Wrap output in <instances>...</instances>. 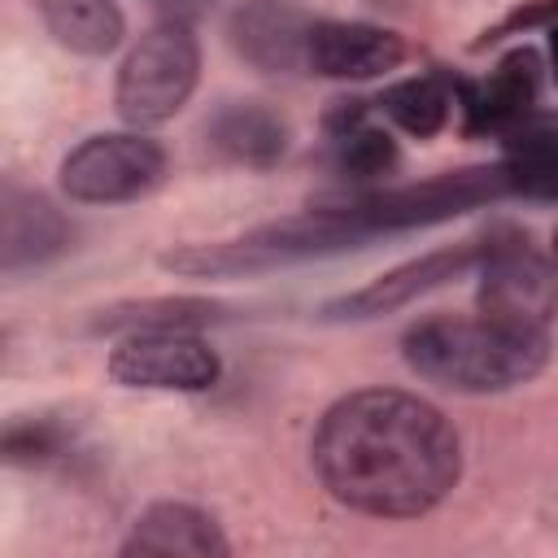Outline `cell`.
I'll return each mask as SVG.
<instances>
[{
  "label": "cell",
  "instance_id": "1",
  "mask_svg": "<svg viewBox=\"0 0 558 558\" xmlns=\"http://www.w3.org/2000/svg\"><path fill=\"white\" fill-rule=\"evenodd\" d=\"M318 484L371 519H418L462 475V440L445 410L405 388H357L331 401L314 427Z\"/></svg>",
  "mask_w": 558,
  "mask_h": 558
},
{
  "label": "cell",
  "instance_id": "2",
  "mask_svg": "<svg viewBox=\"0 0 558 558\" xmlns=\"http://www.w3.org/2000/svg\"><path fill=\"white\" fill-rule=\"evenodd\" d=\"M405 366L449 392H506L536 379L549 362V327L514 323L501 314H432L401 336Z\"/></svg>",
  "mask_w": 558,
  "mask_h": 558
},
{
  "label": "cell",
  "instance_id": "3",
  "mask_svg": "<svg viewBox=\"0 0 558 558\" xmlns=\"http://www.w3.org/2000/svg\"><path fill=\"white\" fill-rule=\"evenodd\" d=\"M366 240L371 235L357 231L353 222H344L340 214H331L323 205H310L305 214L262 222V227H253L244 235H231V240L166 248L157 262L174 275H187V279H235V275H262V270L296 266V262L336 257V253H349Z\"/></svg>",
  "mask_w": 558,
  "mask_h": 558
},
{
  "label": "cell",
  "instance_id": "4",
  "mask_svg": "<svg viewBox=\"0 0 558 558\" xmlns=\"http://www.w3.org/2000/svg\"><path fill=\"white\" fill-rule=\"evenodd\" d=\"M510 196V179L501 161L493 166H462V170H440L432 179L414 183H392V187H357V192H336L314 205L340 214L366 235H392V231H414V227H436L458 214L484 209L493 201Z\"/></svg>",
  "mask_w": 558,
  "mask_h": 558
},
{
  "label": "cell",
  "instance_id": "5",
  "mask_svg": "<svg viewBox=\"0 0 558 558\" xmlns=\"http://www.w3.org/2000/svg\"><path fill=\"white\" fill-rule=\"evenodd\" d=\"M201 83V39L183 22H161L140 35V44L122 57L113 105L122 122L135 131L170 122Z\"/></svg>",
  "mask_w": 558,
  "mask_h": 558
},
{
  "label": "cell",
  "instance_id": "6",
  "mask_svg": "<svg viewBox=\"0 0 558 558\" xmlns=\"http://www.w3.org/2000/svg\"><path fill=\"white\" fill-rule=\"evenodd\" d=\"M166 179V148L144 131H100L61 161V192L78 205H126Z\"/></svg>",
  "mask_w": 558,
  "mask_h": 558
},
{
  "label": "cell",
  "instance_id": "7",
  "mask_svg": "<svg viewBox=\"0 0 558 558\" xmlns=\"http://www.w3.org/2000/svg\"><path fill=\"white\" fill-rule=\"evenodd\" d=\"M480 310L549 327L558 314V262H549L527 231L497 227L480 240Z\"/></svg>",
  "mask_w": 558,
  "mask_h": 558
},
{
  "label": "cell",
  "instance_id": "8",
  "mask_svg": "<svg viewBox=\"0 0 558 558\" xmlns=\"http://www.w3.org/2000/svg\"><path fill=\"white\" fill-rule=\"evenodd\" d=\"M222 375V357L196 331H135L109 353V379L148 392H205Z\"/></svg>",
  "mask_w": 558,
  "mask_h": 558
},
{
  "label": "cell",
  "instance_id": "9",
  "mask_svg": "<svg viewBox=\"0 0 558 558\" xmlns=\"http://www.w3.org/2000/svg\"><path fill=\"white\" fill-rule=\"evenodd\" d=\"M480 262V240H466V244H449V248H432L423 257H410L392 270H384L379 279H371L366 288L357 292H344L336 301L323 305V318L331 323H366V318H384L392 310H405L414 305L418 296L471 275Z\"/></svg>",
  "mask_w": 558,
  "mask_h": 558
},
{
  "label": "cell",
  "instance_id": "10",
  "mask_svg": "<svg viewBox=\"0 0 558 558\" xmlns=\"http://www.w3.org/2000/svg\"><path fill=\"white\" fill-rule=\"evenodd\" d=\"M462 131L466 135H506L541 100V52L532 44L510 48L484 78H453Z\"/></svg>",
  "mask_w": 558,
  "mask_h": 558
},
{
  "label": "cell",
  "instance_id": "11",
  "mask_svg": "<svg viewBox=\"0 0 558 558\" xmlns=\"http://www.w3.org/2000/svg\"><path fill=\"white\" fill-rule=\"evenodd\" d=\"M314 22L296 0H240L227 13V44L262 74H301Z\"/></svg>",
  "mask_w": 558,
  "mask_h": 558
},
{
  "label": "cell",
  "instance_id": "12",
  "mask_svg": "<svg viewBox=\"0 0 558 558\" xmlns=\"http://www.w3.org/2000/svg\"><path fill=\"white\" fill-rule=\"evenodd\" d=\"M405 39L375 22H344V17H318L310 31L305 65L323 78H379L405 61Z\"/></svg>",
  "mask_w": 558,
  "mask_h": 558
},
{
  "label": "cell",
  "instance_id": "13",
  "mask_svg": "<svg viewBox=\"0 0 558 558\" xmlns=\"http://www.w3.org/2000/svg\"><path fill=\"white\" fill-rule=\"evenodd\" d=\"M70 248V222L65 214L35 187H22L17 179H4L0 192V270L13 279L22 270L48 266Z\"/></svg>",
  "mask_w": 558,
  "mask_h": 558
},
{
  "label": "cell",
  "instance_id": "14",
  "mask_svg": "<svg viewBox=\"0 0 558 558\" xmlns=\"http://www.w3.org/2000/svg\"><path fill=\"white\" fill-rule=\"evenodd\" d=\"M126 558L135 554H192V558H227L231 541L222 536L218 519L192 501H153L135 514L126 541L118 545Z\"/></svg>",
  "mask_w": 558,
  "mask_h": 558
},
{
  "label": "cell",
  "instance_id": "15",
  "mask_svg": "<svg viewBox=\"0 0 558 558\" xmlns=\"http://www.w3.org/2000/svg\"><path fill=\"white\" fill-rule=\"evenodd\" d=\"M209 148L244 170H270L288 153V122L257 100H227L205 122Z\"/></svg>",
  "mask_w": 558,
  "mask_h": 558
},
{
  "label": "cell",
  "instance_id": "16",
  "mask_svg": "<svg viewBox=\"0 0 558 558\" xmlns=\"http://www.w3.org/2000/svg\"><path fill=\"white\" fill-rule=\"evenodd\" d=\"M501 170L510 196L558 201V113L536 109L501 135Z\"/></svg>",
  "mask_w": 558,
  "mask_h": 558
},
{
  "label": "cell",
  "instance_id": "17",
  "mask_svg": "<svg viewBox=\"0 0 558 558\" xmlns=\"http://www.w3.org/2000/svg\"><path fill=\"white\" fill-rule=\"evenodd\" d=\"M227 318L222 301L209 296H140V301H113L105 310H96L92 331H201Z\"/></svg>",
  "mask_w": 558,
  "mask_h": 558
},
{
  "label": "cell",
  "instance_id": "18",
  "mask_svg": "<svg viewBox=\"0 0 558 558\" xmlns=\"http://www.w3.org/2000/svg\"><path fill=\"white\" fill-rule=\"evenodd\" d=\"M35 9L48 35L78 57H109L126 35L118 0H35Z\"/></svg>",
  "mask_w": 558,
  "mask_h": 558
},
{
  "label": "cell",
  "instance_id": "19",
  "mask_svg": "<svg viewBox=\"0 0 558 558\" xmlns=\"http://www.w3.org/2000/svg\"><path fill=\"white\" fill-rule=\"evenodd\" d=\"M375 109L388 122H397L405 135L432 140L449 126V118L458 109V92H453V78H445V74H414V78L388 83L379 92Z\"/></svg>",
  "mask_w": 558,
  "mask_h": 558
},
{
  "label": "cell",
  "instance_id": "20",
  "mask_svg": "<svg viewBox=\"0 0 558 558\" xmlns=\"http://www.w3.org/2000/svg\"><path fill=\"white\" fill-rule=\"evenodd\" d=\"M331 140V166L336 174L353 179V183H375L384 174L397 170L401 153H397V140L384 131V126H371V118L353 131H340V135H327Z\"/></svg>",
  "mask_w": 558,
  "mask_h": 558
},
{
  "label": "cell",
  "instance_id": "21",
  "mask_svg": "<svg viewBox=\"0 0 558 558\" xmlns=\"http://www.w3.org/2000/svg\"><path fill=\"white\" fill-rule=\"evenodd\" d=\"M61 449H65V432L52 418H13L0 440V453L9 466H44Z\"/></svg>",
  "mask_w": 558,
  "mask_h": 558
},
{
  "label": "cell",
  "instance_id": "22",
  "mask_svg": "<svg viewBox=\"0 0 558 558\" xmlns=\"http://www.w3.org/2000/svg\"><path fill=\"white\" fill-rule=\"evenodd\" d=\"M554 22H558V0H527V4L510 9L501 22H493L471 48L480 52V48H488V44H501V39H510V35H523V31H536V26H554Z\"/></svg>",
  "mask_w": 558,
  "mask_h": 558
},
{
  "label": "cell",
  "instance_id": "23",
  "mask_svg": "<svg viewBox=\"0 0 558 558\" xmlns=\"http://www.w3.org/2000/svg\"><path fill=\"white\" fill-rule=\"evenodd\" d=\"M549 61H554V74H558V22L549 26Z\"/></svg>",
  "mask_w": 558,
  "mask_h": 558
},
{
  "label": "cell",
  "instance_id": "24",
  "mask_svg": "<svg viewBox=\"0 0 558 558\" xmlns=\"http://www.w3.org/2000/svg\"><path fill=\"white\" fill-rule=\"evenodd\" d=\"M549 253H554V262H558V227H554V244H549Z\"/></svg>",
  "mask_w": 558,
  "mask_h": 558
}]
</instances>
